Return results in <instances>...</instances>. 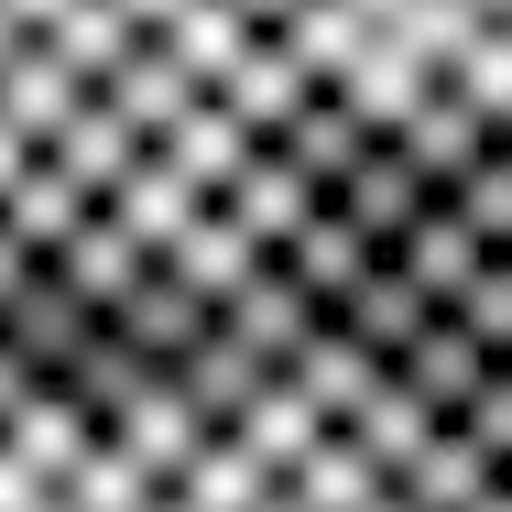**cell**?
I'll return each instance as SVG.
<instances>
[{"label":"cell","mask_w":512,"mask_h":512,"mask_svg":"<svg viewBox=\"0 0 512 512\" xmlns=\"http://www.w3.org/2000/svg\"><path fill=\"white\" fill-rule=\"evenodd\" d=\"M480 11H491V22H512V0H480Z\"/></svg>","instance_id":"8d00e7d4"},{"label":"cell","mask_w":512,"mask_h":512,"mask_svg":"<svg viewBox=\"0 0 512 512\" xmlns=\"http://www.w3.org/2000/svg\"><path fill=\"white\" fill-rule=\"evenodd\" d=\"M327 327H338V338H360V349H371V360H393V371H404L414 349H425V338H436V327H447V306H436V295H425V284H414L404 262H371V284H360V295H349V306L327 316Z\"/></svg>","instance_id":"5b68a950"},{"label":"cell","mask_w":512,"mask_h":512,"mask_svg":"<svg viewBox=\"0 0 512 512\" xmlns=\"http://www.w3.org/2000/svg\"><path fill=\"white\" fill-rule=\"evenodd\" d=\"M175 393L197 404V425H207V436H240V425H251V404L273 393V371H262V360H251V349H240V338L218 327V338L197 349V360L175 371Z\"/></svg>","instance_id":"4fadbf2b"},{"label":"cell","mask_w":512,"mask_h":512,"mask_svg":"<svg viewBox=\"0 0 512 512\" xmlns=\"http://www.w3.org/2000/svg\"><path fill=\"white\" fill-rule=\"evenodd\" d=\"M218 99L240 109V120H251V131H262V142H273V131H284V120H295V109L316 99V77H306V55H295V33H262V44H251V55H240V77H229V88H218Z\"/></svg>","instance_id":"2e32d148"},{"label":"cell","mask_w":512,"mask_h":512,"mask_svg":"<svg viewBox=\"0 0 512 512\" xmlns=\"http://www.w3.org/2000/svg\"><path fill=\"white\" fill-rule=\"evenodd\" d=\"M44 393H55V382H44V371H33V360H11V349H0V447H11V436H22V414L44 404Z\"/></svg>","instance_id":"4dcf8cb0"},{"label":"cell","mask_w":512,"mask_h":512,"mask_svg":"<svg viewBox=\"0 0 512 512\" xmlns=\"http://www.w3.org/2000/svg\"><path fill=\"white\" fill-rule=\"evenodd\" d=\"M99 338H109V316L88 306V295H77L55 262H33V284L0 306V349H11V360H33L44 382H66V371H77Z\"/></svg>","instance_id":"6da1fadb"},{"label":"cell","mask_w":512,"mask_h":512,"mask_svg":"<svg viewBox=\"0 0 512 512\" xmlns=\"http://www.w3.org/2000/svg\"><path fill=\"white\" fill-rule=\"evenodd\" d=\"M44 502H55V480H44L22 447H0V512H44Z\"/></svg>","instance_id":"1f68e13d"},{"label":"cell","mask_w":512,"mask_h":512,"mask_svg":"<svg viewBox=\"0 0 512 512\" xmlns=\"http://www.w3.org/2000/svg\"><path fill=\"white\" fill-rule=\"evenodd\" d=\"M447 316H458V327H469L491 360H512V251H502V262H491V273H480V284H469Z\"/></svg>","instance_id":"83f0119b"},{"label":"cell","mask_w":512,"mask_h":512,"mask_svg":"<svg viewBox=\"0 0 512 512\" xmlns=\"http://www.w3.org/2000/svg\"><path fill=\"white\" fill-rule=\"evenodd\" d=\"M491 371H502V360H491V349H480V338H469V327L447 316V327H436V338H425V349L404 360V393H414L425 414H436V425H458V414L491 393Z\"/></svg>","instance_id":"9a60e30c"},{"label":"cell","mask_w":512,"mask_h":512,"mask_svg":"<svg viewBox=\"0 0 512 512\" xmlns=\"http://www.w3.org/2000/svg\"><path fill=\"white\" fill-rule=\"evenodd\" d=\"M33 164H44V153H33V142H22V131H11V120H0V197H11V186H22V175H33Z\"/></svg>","instance_id":"836d02e7"},{"label":"cell","mask_w":512,"mask_h":512,"mask_svg":"<svg viewBox=\"0 0 512 512\" xmlns=\"http://www.w3.org/2000/svg\"><path fill=\"white\" fill-rule=\"evenodd\" d=\"M273 153H284V164L306 175L316 197H338V186H349V175H360V164L382 153V131H371V120L349 109V88H316V99L295 109L284 131H273Z\"/></svg>","instance_id":"8992f818"},{"label":"cell","mask_w":512,"mask_h":512,"mask_svg":"<svg viewBox=\"0 0 512 512\" xmlns=\"http://www.w3.org/2000/svg\"><path fill=\"white\" fill-rule=\"evenodd\" d=\"M99 99L120 109V120H131L142 142H164V131H175V120H186V109L207 99V77H197V66H186V55H175V44H164V33H153V44H142V55H131V66L109 77Z\"/></svg>","instance_id":"8fae6325"},{"label":"cell","mask_w":512,"mask_h":512,"mask_svg":"<svg viewBox=\"0 0 512 512\" xmlns=\"http://www.w3.org/2000/svg\"><path fill=\"white\" fill-rule=\"evenodd\" d=\"M284 491H306V512H371L393 480H382V458H371L360 436H327V447H316V458L284 480Z\"/></svg>","instance_id":"d4e9b609"},{"label":"cell","mask_w":512,"mask_h":512,"mask_svg":"<svg viewBox=\"0 0 512 512\" xmlns=\"http://www.w3.org/2000/svg\"><path fill=\"white\" fill-rule=\"evenodd\" d=\"M218 207H229V218H240L262 251H295L316 218H327V197H316V186L295 175V164H284V153H273V142H262V164H251V175H240V186H229Z\"/></svg>","instance_id":"7c38bea8"},{"label":"cell","mask_w":512,"mask_h":512,"mask_svg":"<svg viewBox=\"0 0 512 512\" xmlns=\"http://www.w3.org/2000/svg\"><path fill=\"white\" fill-rule=\"evenodd\" d=\"M273 491H284V480H273V469L240 447V436H207V447H197V469L175 480V502H186V512H262Z\"/></svg>","instance_id":"cb8c5ba5"},{"label":"cell","mask_w":512,"mask_h":512,"mask_svg":"<svg viewBox=\"0 0 512 512\" xmlns=\"http://www.w3.org/2000/svg\"><path fill=\"white\" fill-rule=\"evenodd\" d=\"M153 153H164L175 175H197L207 197H229V186L262 164V131H251V120H240L229 99H197L186 120H175V131H164V142H153Z\"/></svg>","instance_id":"30bf717a"},{"label":"cell","mask_w":512,"mask_h":512,"mask_svg":"<svg viewBox=\"0 0 512 512\" xmlns=\"http://www.w3.org/2000/svg\"><path fill=\"white\" fill-rule=\"evenodd\" d=\"M55 273H66V284H77V295H88L99 316H120V306H131V284L153 273V251H142V240H131V229H120V218L99 207V218H88L66 251H55Z\"/></svg>","instance_id":"ac0fdd59"},{"label":"cell","mask_w":512,"mask_h":512,"mask_svg":"<svg viewBox=\"0 0 512 512\" xmlns=\"http://www.w3.org/2000/svg\"><path fill=\"white\" fill-rule=\"evenodd\" d=\"M327 436H338V425L316 414V393L295 382V371H273V393L251 404V425H240V447H251V458H262L273 480H295V469H306V458L327 447Z\"/></svg>","instance_id":"d6986e66"},{"label":"cell","mask_w":512,"mask_h":512,"mask_svg":"<svg viewBox=\"0 0 512 512\" xmlns=\"http://www.w3.org/2000/svg\"><path fill=\"white\" fill-rule=\"evenodd\" d=\"M393 262H404V273L425 284V295H436V306H458V295H469V284H480L502 251H491V240L458 218V197H447V207H425V218H414V240L393 251Z\"/></svg>","instance_id":"5bb4252c"},{"label":"cell","mask_w":512,"mask_h":512,"mask_svg":"<svg viewBox=\"0 0 512 512\" xmlns=\"http://www.w3.org/2000/svg\"><path fill=\"white\" fill-rule=\"evenodd\" d=\"M44 164H55L77 197H99V207H109L120 186H131V175H142V164H153V142H142V131H131V120H120L109 99H88L77 120H66V142H55Z\"/></svg>","instance_id":"ba28073f"},{"label":"cell","mask_w":512,"mask_h":512,"mask_svg":"<svg viewBox=\"0 0 512 512\" xmlns=\"http://www.w3.org/2000/svg\"><path fill=\"white\" fill-rule=\"evenodd\" d=\"M295 382H306V393H316V414H327V425L349 436V425L371 414V393L393 382V360H371L360 338H338V327H327V338H316L306 360H295Z\"/></svg>","instance_id":"7402d4cb"},{"label":"cell","mask_w":512,"mask_h":512,"mask_svg":"<svg viewBox=\"0 0 512 512\" xmlns=\"http://www.w3.org/2000/svg\"><path fill=\"white\" fill-rule=\"evenodd\" d=\"M109 327H120V338H131V349H142L153 371H186V360L207 349V338H218V295H207L197 273H175V262H153V273L131 284V306L109 316Z\"/></svg>","instance_id":"7a4b0ae2"},{"label":"cell","mask_w":512,"mask_h":512,"mask_svg":"<svg viewBox=\"0 0 512 512\" xmlns=\"http://www.w3.org/2000/svg\"><path fill=\"white\" fill-rule=\"evenodd\" d=\"M273 262H284V273L306 284L316 306L338 316V306H349V295H360V284H371V262H382V251H371V240H360V229H349V218L327 207V218H316L306 240H295V251H273Z\"/></svg>","instance_id":"ffe728a7"},{"label":"cell","mask_w":512,"mask_h":512,"mask_svg":"<svg viewBox=\"0 0 512 512\" xmlns=\"http://www.w3.org/2000/svg\"><path fill=\"white\" fill-rule=\"evenodd\" d=\"M218 327H229V338H240L262 371H295L316 338H327V306H316V295L295 284V273H284V262H262V273L229 295V316H218Z\"/></svg>","instance_id":"3957f363"},{"label":"cell","mask_w":512,"mask_h":512,"mask_svg":"<svg viewBox=\"0 0 512 512\" xmlns=\"http://www.w3.org/2000/svg\"><path fill=\"white\" fill-rule=\"evenodd\" d=\"M491 512H512V491H502V502H491Z\"/></svg>","instance_id":"f35d334b"},{"label":"cell","mask_w":512,"mask_h":512,"mask_svg":"<svg viewBox=\"0 0 512 512\" xmlns=\"http://www.w3.org/2000/svg\"><path fill=\"white\" fill-rule=\"evenodd\" d=\"M458 218H469L491 251H512V142L480 164V175H469V186H458Z\"/></svg>","instance_id":"f1b7e54d"},{"label":"cell","mask_w":512,"mask_h":512,"mask_svg":"<svg viewBox=\"0 0 512 512\" xmlns=\"http://www.w3.org/2000/svg\"><path fill=\"white\" fill-rule=\"evenodd\" d=\"M229 11H240V22H251V33H295V22H306L316 0H229Z\"/></svg>","instance_id":"d6a6232c"},{"label":"cell","mask_w":512,"mask_h":512,"mask_svg":"<svg viewBox=\"0 0 512 512\" xmlns=\"http://www.w3.org/2000/svg\"><path fill=\"white\" fill-rule=\"evenodd\" d=\"M458 436H469V447H480V458H491V469L512 480V360L491 371V393H480V404L458 414Z\"/></svg>","instance_id":"f546056e"},{"label":"cell","mask_w":512,"mask_h":512,"mask_svg":"<svg viewBox=\"0 0 512 512\" xmlns=\"http://www.w3.org/2000/svg\"><path fill=\"white\" fill-rule=\"evenodd\" d=\"M262 512H306V491H273V502H262Z\"/></svg>","instance_id":"e575fe53"},{"label":"cell","mask_w":512,"mask_h":512,"mask_svg":"<svg viewBox=\"0 0 512 512\" xmlns=\"http://www.w3.org/2000/svg\"><path fill=\"white\" fill-rule=\"evenodd\" d=\"M502 142H512V131H502Z\"/></svg>","instance_id":"ab89813d"},{"label":"cell","mask_w":512,"mask_h":512,"mask_svg":"<svg viewBox=\"0 0 512 512\" xmlns=\"http://www.w3.org/2000/svg\"><path fill=\"white\" fill-rule=\"evenodd\" d=\"M327 207H338V218H349V229H360V240L393 262V251L414 240V218H425V207H447V197H436V175L414 164L404 142H382V153H371V164H360V175H349Z\"/></svg>","instance_id":"277c9868"},{"label":"cell","mask_w":512,"mask_h":512,"mask_svg":"<svg viewBox=\"0 0 512 512\" xmlns=\"http://www.w3.org/2000/svg\"><path fill=\"white\" fill-rule=\"evenodd\" d=\"M88 218H99V197H77V186H66L55 164H33V175H22L11 197H0V229H11V240H22L33 262H55V251H66V240H77Z\"/></svg>","instance_id":"603a6c76"},{"label":"cell","mask_w":512,"mask_h":512,"mask_svg":"<svg viewBox=\"0 0 512 512\" xmlns=\"http://www.w3.org/2000/svg\"><path fill=\"white\" fill-rule=\"evenodd\" d=\"M393 491H404L414 512H491V502L512 491V480L491 469V458H480V447H469V436H458V425H447V436H436V447L414 458V469L393 480Z\"/></svg>","instance_id":"e0dca14e"},{"label":"cell","mask_w":512,"mask_h":512,"mask_svg":"<svg viewBox=\"0 0 512 512\" xmlns=\"http://www.w3.org/2000/svg\"><path fill=\"white\" fill-rule=\"evenodd\" d=\"M164 44H175V55H186V66H197V77H207V99H218V88H229V77H240V55H251V44H262V33H251V22H240V11H229V0H186V11H175V33H164Z\"/></svg>","instance_id":"484cf974"},{"label":"cell","mask_w":512,"mask_h":512,"mask_svg":"<svg viewBox=\"0 0 512 512\" xmlns=\"http://www.w3.org/2000/svg\"><path fill=\"white\" fill-rule=\"evenodd\" d=\"M207 207H218V197H207L197 175H175V164L153 153V164H142V175H131V186L109 197V218H120V229H131V240H142L153 262H175V251H186V240L207 229Z\"/></svg>","instance_id":"9c48e42d"},{"label":"cell","mask_w":512,"mask_h":512,"mask_svg":"<svg viewBox=\"0 0 512 512\" xmlns=\"http://www.w3.org/2000/svg\"><path fill=\"white\" fill-rule=\"evenodd\" d=\"M66 502H77V512H153V502H164V480H153V469H142L131 447H109V436H99V447L77 458Z\"/></svg>","instance_id":"4316f807"},{"label":"cell","mask_w":512,"mask_h":512,"mask_svg":"<svg viewBox=\"0 0 512 512\" xmlns=\"http://www.w3.org/2000/svg\"><path fill=\"white\" fill-rule=\"evenodd\" d=\"M153 512H186V502H175V491H164V502H153Z\"/></svg>","instance_id":"74e56055"},{"label":"cell","mask_w":512,"mask_h":512,"mask_svg":"<svg viewBox=\"0 0 512 512\" xmlns=\"http://www.w3.org/2000/svg\"><path fill=\"white\" fill-rule=\"evenodd\" d=\"M88 99H99V88H88L66 55H55V33H33V44L0 66V120H11L33 153H55V142H66V120H77Z\"/></svg>","instance_id":"52a82bcc"},{"label":"cell","mask_w":512,"mask_h":512,"mask_svg":"<svg viewBox=\"0 0 512 512\" xmlns=\"http://www.w3.org/2000/svg\"><path fill=\"white\" fill-rule=\"evenodd\" d=\"M371 512H414V502H404V491H382V502H371Z\"/></svg>","instance_id":"d590c367"},{"label":"cell","mask_w":512,"mask_h":512,"mask_svg":"<svg viewBox=\"0 0 512 512\" xmlns=\"http://www.w3.org/2000/svg\"><path fill=\"white\" fill-rule=\"evenodd\" d=\"M109 447H131V458H142V469H153V480H164V491H175V480H186V469H197V447H207V425H197V404H186V393H175V382H153V393H142V404H131V425H120V436H109Z\"/></svg>","instance_id":"44dd1931"}]
</instances>
